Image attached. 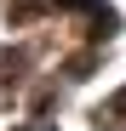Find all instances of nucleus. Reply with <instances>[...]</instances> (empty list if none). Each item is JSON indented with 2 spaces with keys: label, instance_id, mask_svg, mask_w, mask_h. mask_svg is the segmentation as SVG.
Instances as JSON below:
<instances>
[{
  "label": "nucleus",
  "instance_id": "f257e3e1",
  "mask_svg": "<svg viewBox=\"0 0 126 131\" xmlns=\"http://www.w3.org/2000/svg\"><path fill=\"white\" fill-rule=\"evenodd\" d=\"M109 108H115V114H126V91H120V97H115V103H109Z\"/></svg>",
  "mask_w": 126,
  "mask_h": 131
}]
</instances>
